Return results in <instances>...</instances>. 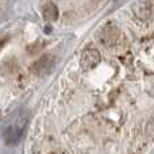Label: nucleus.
<instances>
[{"instance_id": "nucleus-3", "label": "nucleus", "mask_w": 154, "mask_h": 154, "mask_svg": "<svg viewBox=\"0 0 154 154\" xmlns=\"http://www.w3.org/2000/svg\"><path fill=\"white\" fill-rule=\"evenodd\" d=\"M53 64H54V57L51 54H43L39 60H37L32 64L31 70L34 75L39 76V75H43V73H48L50 70V68L53 66Z\"/></svg>"}, {"instance_id": "nucleus-4", "label": "nucleus", "mask_w": 154, "mask_h": 154, "mask_svg": "<svg viewBox=\"0 0 154 154\" xmlns=\"http://www.w3.org/2000/svg\"><path fill=\"white\" fill-rule=\"evenodd\" d=\"M42 14L46 20L53 22L58 18V8H57V5L53 4V3H48V4H45V7H43Z\"/></svg>"}, {"instance_id": "nucleus-2", "label": "nucleus", "mask_w": 154, "mask_h": 154, "mask_svg": "<svg viewBox=\"0 0 154 154\" xmlns=\"http://www.w3.org/2000/svg\"><path fill=\"white\" fill-rule=\"evenodd\" d=\"M100 62V53L96 49H85L81 54L80 64L84 70H91Z\"/></svg>"}, {"instance_id": "nucleus-1", "label": "nucleus", "mask_w": 154, "mask_h": 154, "mask_svg": "<svg viewBox=\"0 0 154 154\" xmlns=\"http://www.w3.org/2000/svg\"><path fill=\"white\" fill-rule=\"evenodd\" d=\"M24 126H26V122L22 123V125H12L8 126L4 130V141L8 146H15V145L19 143L22 138V134H23Z\"/></svg>"}]
</instances>
